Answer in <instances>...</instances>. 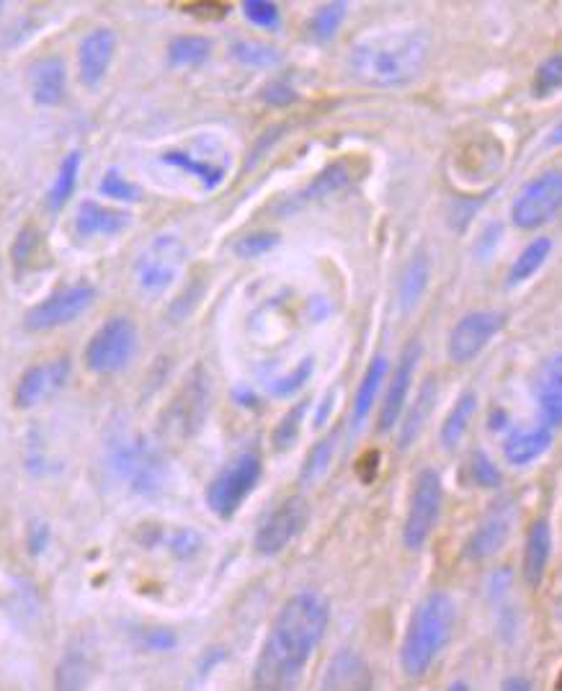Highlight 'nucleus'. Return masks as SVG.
<instances>
[{
    "label": "nucleus",
    "instance_id": "nucleus-1",
    "mask_svg": "<svg viewBox=\"0 0 562 691\" xmlns=\"http://www.w3.org/2000/svg\"><path fill=\"white\" fill-rule=\"evenodd\" d=\"M328 622L331 606L321 593L299 591L284 601L258 653L250 691H297Z\"/></svg>",
    "mask_w": 562,
    "mask_h": 691
},
{
    "label": "nucleus",
    "instance_id": "nucleus-2",
    "mask_svg": "<svg viewBox=\"0 0 562 691\" xmlns=\"http://www.w3.org/2000/svg\"><path fill=\"white\" fill-rule=\"evenodd\" d=\"M431 57V34L423 27L374 31L352 47L348 72L369 88H403L421 78Z\"/></svg>",
    "mask_w": 562,
    "mask_h": 691
},
{
    "label": "nucleus",
    "instance_id": "nucleus-3",
    "mask_svg": "<svg viewBox=\"0 0 562 691\" xmlns=\"http://www.w3.org/2000/svg\"><path fill=\"white\" fill-rule=\"evenodd\" d=\"M454 622H457V604L450 593L434 591L415 606L401 648L405 677L421 679L434 665L442 650L450 645Z\"/></svg>",
    "mask_w": 562,
    "mask_h": 691
},
{
    "label": "nucleus",
    "instance_id": "nucleus-4",
    "mask_svg": "<svg viewBox=\"0 0 562 691\" xmlns=\"http://www.w3.org/2000/svg\"><path fill=\"white\" fill-rule=\"evenodd\" d=\"M444 506V483L436 470H421L413 480L408 514L403 524V544L411 552H418L431 540Z\"/></svg>",
    "mask_w": 562,
    "mask_h": 691
},
{
    "label": "nucleus",
    "instance_id": "nucleus-5",
    "mask_svg": "<svg viewBox=\"0 0 562 691\" xmlns=\"http://www.w3.org/2000/svg\"><path fill=\"white\" fill-rule=\"evenodd\" d=\"M111 467L135 493H158L166 485L162 454L140 436H121L111 446Z\"/></svg>",
    "mask_w": 562,
    "mask_h": 691
},
{
    "label": "nucleus",
    "instance_id": "nucleus-6",
    "mask_svg": "<svg viewBox=\"0 0 562 691\" xmlns=\"http://www.w3.org/2000/svg\"><path fill=\"white\" fill-rule=\"evenodd\" d=\"M140 333L129 318H109L86 346V364L96 374H117L132 364Z\"/></svg>",
    "mask_w": 562,
    "mask_h": 691
},
{
    "label": "nucleus",
    "instance_id": "nucleus-7",
    "mask_svg": "<svg viewBox=\"0 0 562 691\" xmlns=\"http://www.w3.org/2000/svg\"><path fill=\"white\" fill-rule=\"evenodd\" d=\"M260 457L254 452L240 454L207 487V506L219 519H233L243 501L256 491L260 480Z\"/></svg>",
    "mask_w": 562,
    "mask_h": 691
},
{
    "label": "nucleus",
    "instance_id": "nucleus-8",
    "mask_svg": "<svg viewBox=\"0 0 562 691\" xmlns=\"http://www.w3.org/2000/svg\"><path fill=\"white\" fill-rule=\"evenodd\" d=\"M562 213V168H550L532 178L511 205V219L519 230H536Z\"/></svg>",
    "mask_w": 562,
    "mask_h": 691
},
{
    "label": "nucleus",
    "instance_id": "nucleus-9",
    "mask_svg": "<svg viewBox=\"0 0 562 691\" xmlns=\"http://www.w3.org/2000/svg\"><path fill=\"white\" fill-rule=\"evenodd\" d=\"M96 297H99V292L91 284H72V287L57 289L23 315V328L31 333H47L70 325L91 310Z\"/></svg>",
    "mask_w": 562,
    "mask_h": 691
},
{
    "label": "nucleus",
    "instance_id": "nucleus-10",
    "mask_svg": "<svg viewBox=\"0 0 562 691\" xmlns=\"http://www.w3.org/2000/svg\"><path fill=\"white\" fill-rule=\"evenodd\" d=\"M209 397L211 393L207 372L201 367L194 369L174 401H170V408L166 411V426H162L166 434L174 438H189L197 434L201 424L207 421Z\"/></svg>",
    "mask_w": 562,
    "mask_h": 691
},
{
    "label": "nucleus",
    "instance_id": "nucleus-11",
    "mask_svg": "<svg viewBox=\"0 0 562 691\" xmlns=\"http://www.w3.org/2000/svg\"><path fill=\"white\" fill-rule=\"evenodd\" d=\"M503 323H506V315L495 310H475L464 315L452 328L450 340H446V356H450V362L470 364L472 359H477L480 352L503 328Z\"/></svg>",
    "mask_w": 562,
    "mask_h": 691
},
{
    "label": "nucleus",
    "instance_id": "nucleus-12",
    "mask_svg": "<svg viewBox=\"0 0 562 691\" xmlns=\"http://www.w3.org/2000/svg\"><path fill=\"white\" fill-rule=\"evenodd\" d=\"M307 514L309 506L303 495H292V498L279 503L256 532V550L260 555H279L305 530Z\"/></svg>",
    "mask_w": 562,
    "mask_h": 691
},
{
    "label": "nucleus",
    "instance_id": "nucleus-13",
    "mask_svg": "<svg viewBox=\"0 0 562 691\" xmlns=\"http://www.w3.org/2000/svg\"><path fill=\"white\" fill-rule=\"evenodd\" d=\"M70 359L68 356H60V359L37 364V367H29L21 374L19 385H16L13 401L16 408L31 411L37 405H42L45 401H50L55 393L68 385L70 379Z\"/></svg>",
    "mask_w": 562,
    "mask_h": 691
},
{
    "label": "nucleus",
    "instance_id": "nucleus-14",
    "mask_svg": "<svg viewBox=\"0 0 562 691\" xmlns=\"http://www.w3.org/2000/svg\"><path fill=\"white\" fill-rule=\"evenodd\" d=\"M513 522H516V509H513V503L511 501L495 503V506L480 519L475 532L470 534L467 544H464V555L475 560V563H483V560L499 555V552L506 547L509 536L513 532Z\"/></svg>",
    "mask_w": 562,
    "mask_h": 691
},
{
    "label": "nucleus",
    "instance_id": "nucleus-15",
    "mask_svg": "<svg viewBox=\"0 0 562 691\" xmlns=\"http://www.w3.org/2000/svg\"><path fill=\"white\" fill-rule=\"evenodd\" d=\"M184 264V246L176 238H158L148 248V254L140 256L135 266L137 284L145 292H162L176 282Z\"/></svg>",
    "mask_w": 562,
    "mask_h": 691
},
{
    "label": "nucleus",
    "instance_id": "nucleus-16",
    "mask_svg": "<svg viewBox=\"0 0 562 691\" xmlns=\"http://www.w3.org/2000/svg\"><path fill=\"white\" fill-rule=\"evenodd\" d=\"M418 362H421V340H411V344L405 346L401 362H397V369L393 374V379H390V387L385 393V403H382V411H379L382 434L393 431L397 426V421H401L405 403H408V393H411L415 369H418Z\"/></svg>",
    "mask_w": 562,
    "mask_h": 691
},
{
    "label": "nucleus",
    "instance_id": "nucleus-17",
    "mask_svg": "<svg viewBox=\"0 0 562 691\" xmlns=\"http://www.w3.org/2000/svg\"><path fill=\"white\" fill-rule=\"evenodd\" d=\"M532 393L542 426L555 428L562 424V354H552L534 372Z\"/></svg>",
    "mask_w": 562,
    "mask_h": 691
},
{
    "label": "nucleus",
    "instance_id": "nucleus-18",
    "mask_svg": "<svg viewBox=\"0 0 562 691\" xmlns=\"http://www.w3.org/2000/svg\"><path fill=\"white\" fill-rule=\"evenodd\" d=\"M117 52V34L111 29H96L78 47V78L86 88L101 86Z\"/></svg>",
    "mask_w": 562,
    "mask_h": 691
},
{
    "label": "nucleus",
    "instance_id": "nucleus-19",
    "mask_svg": "<svg viewBox=\"0 0 562 691\" xmlns=\"http://www.w3.org/2000/svg\"><path fill=\"white\" fill-rule=\"evenodd\" d=\"M29 91L39 107H60L68 93V68L60 55H47L31 65Z\"/></svg>",
    "mask_w": 562,
    "mask_h": 691
},
{
    "label": "nucleus",
    "instance_id": "nucleus-20",
    "mask_svg": "<svg viewBox=\"0 0 562 691\" xmlns=\"http://www.w3.org/2000/svg\"><path fill=\"white\" fill-rule=\"evenodd\" d=\"M129 223H132L129 213L99 205L93 199L80 201L76 213V233L80 238H114V235L125 233Z\"/></svg>",
    "mask_w": 562,
    "mask_h": 691
},
{
    "label": "nucleus",
    "instance_id": "nucleus-21",
    "mask_svg": "<svg viewBox=\"0 0 562 691\" xmlns=\"http://www.w3.org/2000/svg\"><path fill=\"white\" fill-rule=\"evenodd\" d=\"M552 555V530L548 519H536V522L529 526L526 532V544H524V565H521V573H524V581L529 589H536L542 583L544 573H548Z\"/></svg>",
    "mask_w": 562,
    "mask_h": 691
},
{
    "label": "nucleus",
    "instance_id": "nucleus-22",
    "mask_svg": "<svg viewBox=\"0 0 562 691\" xmlns=\"http://www.w3.org/2000/svg\"><path fill=\"white\" fill-rule=\"evenodd\" d=\"M552 446V428L534 426V428H516L511 431L503 442V457L513 467H526L534 460H540Z\"/></svg>",
    "mask_w": 562,
    "mask_h": 691
},
{
    "label": "nucleus",
    "instance_id": "nucleus-23",
    "mask_svg": "<svg viewBox=\"0 0 562 691\" xmlns=\"http://www.w3.org/2000/svg\"><path fill=\"white\" fill-rule=\"evenodd\" d=\"M428 279H431L428 256L423 254V250H418V254H415L408 261V266L403 268L401 284H397V303H401L403 313H411L413 307H418V303L428 289Z\"/></svg>",
    "mask_w": 562,
    "mask_h": 691
},
{
    "label": "nucleus",
    "instance_id": "nucleus-24",
    "mask_svg": "<svg viewBox=\"0 0 562 691\" xmlns=\"http://www.w3.org/2000/svg\"><path fill=\"white\" fill-rule=\"evenodd\" d=\"M436 401H438L436 379L428 377L426 382H423V387L418 389V397H415V403L411 405L408 416H405L403 426H401V450H408V446H413L415 438L423 434L431 413H434Z\"/></svg>",
    "mask_w": 562,
    "mask_h": 691
},
{
    "label": "nucleus",
    "instance_id": "nucleus-25",
    "mask_svg": "<svg viewBox=\"0 0 562 691\" xmlns=\"http://www.w3.org/2000/svg\"><path fill=\"white\" fill-rule=\"evenodd\" d=\"M387 369H390V362H387V356H382V354L374 356L369 367H366L362 385H358L356 397H354V424H364V418L372 413L374 403H377L379 389L382 385H385Z\"/></svg>",
    "mask_w": 562,
    "mask_h": 691
},
{
    "label": "nucleus",
    "instance_id": "nucleus-26",
    "mask_svg": "<svg viewBox=\"0 0 562 691\" xmlns=\"http://www.w3.org/2000/svg\"><path fill=\"white\" fill-rule=\"evenodd\" d=\"M475 411H477V395L472 393V389H467V393H462L457 397V403L452 405V411L446 413V418L442 424L444 450H457L464 434H467V426H470L472 416H475Z\"/></svg>",
    "mask_w": 562,
    "mask_h": 691
},
{
    "label": "nucleus",
    "instance_id": "nucleus-27",
    "mask_svg": "<svg viewBox=\"0 0 562 691\" xmlns=\"http://www.w3.org/2000/svg\"><path fill=\"white\" fill-rule=\"evenodd\" d=\"M552 254V240L550 238H534L529 246L521 250V254L516 256V261L511 264L509 268V276H506V284L513 289V287H521V284H526L532 276L540 272V268L548 264V258Z\"/></svg>",
    "mask_w": 562,
    "mask_h": 691
},
{
    "label": "nucleus",
    "instance_id": "nucleus-28",
    "mask_svg": "<svg viewBox=\"0 0 562 691\" xmlns=\"http://www.w3.org/2000/svg\"><path fill=\"white\" fill-rule=\"evenodd\" d=\"M80 160H83V156H80L78 150H72L68 152V158L60 162V170H57L52 189L50 194H47V205H50L52 213L68 205V201L72 199V194H76L78 176H80Z\"/></svg>",
    "mask_w": 562,
    "mask_h": 691
},
{
    "label": "nucleus",
    "instance_id": "nucleus-29",
    "mask_svg": "<svg viewBox=\"0 0 562 691\" xmlns=\"http://www.w3.org/2000/svg\"><path fill=\"white\" fill-rule=\"evenodd\" d=\"M348 178H352V176H348V170H346L344 162H336V166L325 168L323 174L317 176L315 181L307 186V189H303L295 199H292V207L307 205V201L323 199V197H328V194H333V191L344 189V186L348 184Z\"/></svg>",
    "mask_w": 562,
    "mask_h": 691
},
{
    "label": "nucleus",
    "instance_id": "nucleus-30",
    "mask_svg": "<svg viewBox=\"0 0 562 691\" xmlns=\"http://www.w3.org/2000/svg\"><path fill=\"white\" fill-rule=\"evenodd\" d=\"M211 52L207 37H178L168 47V60L174 68H194L201 65Z\"/></svg>",
    "mask_w": 562,
    "mask_h": 691
},
{
    "label": "nucleus",
    "instance_id": "nucleus-31",
    "mask_svg": "<svg viewBox=\"0 0 562 691\" xmlns=\"http://www.w3.org/2000/svg\"><path fill=\"white\" fill-rule=\"evenodd\" d=\"M560 91H562V50L540 62V68H536L532 80L534 99L540 101L552 99V96H558Z\"/></svg>",
    "mask_w": 562,
    "mask_h": 691
},
{
    "label": "nucleus",
    "instance_id": "nucleus-32",
    "mask_svg": "<svg viewBox=\"0 0 562 691\" xmlns=\"http://www.w3.org/2000/svg\"><path fill=\"white\" fill-rule=\"evenodd\" d=\"M346 11H348V6L341 3V0L338 3H328V6L317 8L313 21H309V34H313L315 42H331V39L338 34L341 23L346 21Z\"/></svg>",
    "mask_w": 562,
    "mask_h": 691
},
{
    "label": "nucleus",
    "instance_id": "nucleus-33",
    "mask_svg": "<svg viewBox=\"0 0 562 691\" xmlns=\"http://www.w3.org/2000/svg\"><path fill=\"white\" fill-rule=\"evenodd\" d=\"M162 162H168V166H176V168L186 170V174L197 176L199 181L207 186V189H215V186L225 178V168L211 166V162L197 160L191 156H184V152H166V156H162Z\"/></svg>",
    "mask_w": 562,
    "mask_h": 691
},
{
    "label": "nucleus",
    "instance_id": "nucleus-34",
    "mask_svg": "<svg viewBox=\"0 0 562 691\" xmlns=\"http://www.w3.org/2000/svg\"><path fill=\"white\" fill-rule=\"evenodd\" d=\"M99 191L103 194L106 199H114V201H140L142 199V189L137 184L129 181V178L121 174L119 168H109L101 178L99 184Z\"/></svg>",
    "mask_w": 562,
    "mask_h": 691
},
{
    "label": "nucleus",
    "instance_id": "nucleus-35",
    "mask_svg": "<svg viewBox=\"0 0 562 691\" xmlns=\"http://www.w3.org/2000/svg\"><path fill=\"white\" fill-rule=\"evenodd\" d=\"M336 431L331 436H325L323 442L315 444V450L307 454L305 467H303V483H315L321 480L325 473H328L333 454H336Z\"/></svg>",
    "mask_w": 562,
    "mask_h": 691
},
{
    "label": "nucleus",
    "instance_id": "nucleus-36",
    "mask_svg": "<svg viewBox=\"0 0 562 691\" xmlns=\"http://www.w3.org/2000/svg\"><path fill=\"white\" fill-rule=\"evenodd\" d=\"M230 52L235 60L248 65V68H272L279 62V52L264 42H238Z\"/></svg>",
    "mask_w": 562,
    "mask_h": 691
},
{
    "label": "nucleus",
    "instance_id": "nucleus-37",
    "mask_svg": "<svg viewBox=\"0 0 562 691\" xmlns=\"http://www.w3.org/2000/svg\"><path fill=\"white\" fill-rule=\"evenodd\" d=\"M243 13L258 29H276L282 21L279 8H276V3H268V0H246L243 3Z\"/></svg>",
    "mask_w": 562,
    "mask_h": 691
},
{
    "label": "nucleus",
    "instance_id": "nucleus-38",
    "mask_svg": "<svg viewBox=\"0 0 562 691\" xmlns=\"http://www.w3.org/2000/svg\"><path fill=\"white\" fill-rule=\"evenodd\" d=\"M307 411V403H299L297 408H292L287 416H284L279 421V426H276L274 431V444L276 450H289L292 444L297 442V434H299V424H303V416Z\"/></svg>",
    "mask_w": 562,
    "mask_h": 691
},
{
    "label": "nucleus",
    "instance_id": "nucleus-39",
    "mask_svg": "<svg viewBox=\"0 0 562 691\" xmlns=\"http://www.w3.org/2000/svg\"><path fill=\"white\" fill-rule=\"evenodd\" d=\"M470 470H472V477H475L477 485H483V487H499L501 485L499 467L493 465V460L487 457L485 452H472Z\"/></svg>",
    "mask_w": 562,
    "mask_h": 691
},
{
    "label": "nucleus",
    "instance_id": "nucleus-40",
    "mask_svg": "<svg viewBox=\"0 0 562 691\" xmlns=\"http://www.w3.org/2000/svg\"><path fill=\"white\" fill-rule=\"evenodd\" d=\"M274 246H276L274 233H256V235H248V238L238 240L235 254H238L240 258H256L260 254H266V250H272Z\"/></svg>",
    "mask_w": 562,
    "mask_h": 691
},
{
    "label": "nucleus",
    "instance_id": "nucleus-41",
    "mask_svg": "<svg viewBox=\"0 0 562 691\" xmlns=\"http://www.w3.org/2000/svg\"><path fill=\"white\" fill-rule=\"evenodd\" d=\"M86 671L83 663L76 661V655L65 658V663L57 669V691H80V677Z\"/></svg>",
    "mask_w": 562,
    "mask_h": 691
},
{
    "label": "nucleus",
    "instance_id": "nucleus-42",
    "mask_svg": "<svg viewBox=\"0 0 562 691\" xmlns=\"http://www.w3.org/2000/svg\"><path fill=\"white\" fill-rule=\"evenodd\" d=\"M295 99H297V93L292 91L287 83H272L264 91V101L274 103V107H287V103H292Z\"/></svg>",
    "mask_w": 562,
    "mask_h": 691
},
{
    "label": "nucleus",
    "instance_id": "nucleus-43",
    "mask_svg": "<svg viewBox=\"0 0 562 691\" xmlns=\"http://www.w3.org/2000/svg\"><path fill=\"white\" fill-rule=\"evenodd\" d=\"M503 691H532V687H529L526 679L513 677L506 681V684H503Z\"/></svg>",
    "mask_w": 562,
    "mask_h": 691
},
{
    "label": "nucleus",
    "instance_id": "nucleus-44",
    "mask_svg": "<svg viewBox=\"0 0 562 691\" xmlns=\"http://www.w3.org/2000/svg\"><path fill=\"white\" fill-rule=\"evenodd\" d=\"M550 145H562V121L560 125L552 129V135H550Z\"/></svg>",
    "mask_w": 562,
    "mask_h": 691
},
{
    "label": "nucleus",
    "instance_id": "nucleus-45",
    "mask_svg": "<svg viewBox=\"0 0 562 691\" xmlns=\"http://www.w3.org/2000/svg\"><path fill=\"white\" fill-rule=\"evenodd\" d=\"M555 612H558V622L562 624V596H560V601H558V609H555Z\"/></svg>",
    "mask_w": 562,
    "mask_h": 691
},
{
    "label": "nucleus",
    "instance_id": "nucleus-46",
    "mask_svg": "<svg viewBox=\"0 0 562 691\" xmlns=\"http://www.w3.org/2000/svg\"><path fill=\"white\" fill-rule=\"evenodd\" d=\"M450 691H470V689L464 687V684H452V687H450Z\"/></svg>",
    "mask_w": 562,
    "mask_h": 691
},
{
    "label": "nucleus",
    "instance_id": "nucleus-47",
    "mask_svg": "<svg viewBox=\"0 0 562 691\" xmlns=\"http://www.w3.org/2000/svg\"><path fill=\"white\" fill-rule=\"evenodd\" d=\"M558 691H562V671H560V677H558Z\"/></svg>",
    "mask_w": 562,
    "mask_h": 691
},
{
    "label": "nucleus",
    "instance_id": "nucleus-48",
    "mask_svg": "<svg viewBox=\"0 0 562 691\" xmlns=\"http://www.w3.org/2000/svg\"><path fill=\"white\" fill-rule=\"evenodd\" d=\"M0 8H3V3H0Z\"/></svg>",
    "mask_w": 562,
    "mask_h": 691
}]
</instances>
